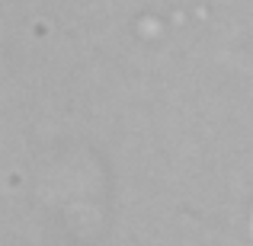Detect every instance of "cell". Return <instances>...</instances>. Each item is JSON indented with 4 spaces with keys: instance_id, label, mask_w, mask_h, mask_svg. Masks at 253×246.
<instances>
[]
</instances>
